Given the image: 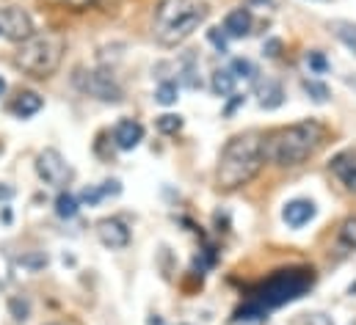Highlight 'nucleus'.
Instances as JSON below:
<instances>
[{
    "instance_id": "obj_18",
    "label": "nucleus",
    "mask_w": 356,
    "mask_h": 325,
    "mask_svg": "<svg viewBox=\"0 0 356 325\" xmlns=\"http://www.w3.org/2000/svg\"><path fill=\"white\" fill-rule=\"evenodd\" d=\"M179 83L185 85V88H191V91H196V88H202V81H199V72H196V58L193 56H185L182 61H179Z\"/></svg>"
},
{
    "instance_id": "obj_2",
    "label": "nucleus",
    "mask_w": 356,
    "mask_h": 325,
    "mask_svg": "<svg viewBox=\"0 0 356 325\" xmlns=\"http://www.w3.org/2000/svg\"><path fill=\"white\" fill-rule=\"evenodd\" d=\"M323 141H326V127L309 119V122H298L270 133L263 141V149H266V160L276 165H298L307 158H312Z\"/></svg>"
},
{
    "instance_id": "obj_19",
    "label": "nucleus",
    "mask_w": 356,
    "mask_h": 325,
    "mask_svg": "<svg viewBox=\"0 0 356 325\" xmlns=\"http://www.w3.org/2000/svg\"><path fill=\"white\" fill-rule=\"evenodd\" d=\"M235 83H238V78L229 72V69H218L216 75H213V94L216 97H232L235 94Z\"/></svg>"
},
{
    "instance_id": "obj_27",
    "label": "nucleus",
    "mask_w": 356,
    "mask_h": 325,
    "mask_svg": "<svg viewBox=\"0 0 356 325\" xmlns=\"http://www.w3.org/2000/svg\"><path fill=\"white\" fill-rule=\"evenodd\" d=\"M229 72L235 78H243V81H254V75H257V69H254V64L249 58H235L232 67H229Z\"/></svg>"
},
{
    "instance_id": "obj_32",
    "label": "nucleus",
    "mask_w": 356,
    "mask_h": 325,
    "mask_svg": "<svg viewBox=\"0 0 356 325\" xmlns=\"http://www.w3.org/2000/svg\"><path fill=\"white\" fill-rule=\"evenodd\" d=\"M243 102H246V97H241V94H232V99H229V105L224 108V116H232V113H235V110H238V108H241Z\"/></svg>"
},
{
    "instance_id": "obj_12",
    "label": "nucleus",
    "mask_w": 356,
    "mask_h": 325,
    "mask_svg": "<svg viewBox=\"0 0 356 325\" xmlns=\"http://www.w3.org/2000/svg\"><path fill=\"white\" fill-rule=\"evenodd\" d=\"M141 141H144V127H141L138 122L124 119V122H119V124L113 127V144H116V149L130 152V149H136Z\"/></svg>"
},
{
    "instance_id": "obj_31",
    "label": "nucleus",
    "mask_w": 356,
    "mask_h": 325,
    "mask_svg": "<svg viewBox=\"0 0 356 325\" xmlns=\"http://www.w3.org/2000/svg\"><path fill=\"white\" fill-rule=\"evenodd\" d=\"M279 50H282V42H279V39H268L266 44H263V53H266L268 58H276Z\"/></svg>"
},
{
    "instance_id": "obj_4",
    "label": "nucleus",
    "mask_w": 356,
    "mask_h": 325,
    "mask_svg": "<svg viewBox=\"0 0 356 325\" xmlns=\"http://www.w3.org/2000/svg\"><path fill=\"white\" fill-rule=\"evenodd\" d=\"M64 58V39L58 33H33L17 50V67L33 78H50Z\"/></svg>"
},
{
    "instance_id": "obj_33",
    "label": "nucleus",
    "mask_w": 356,
    "mask_h": 325,
    "mask_svg": "<svg viewBox=\"0 0 356 325\" xmlns=\"http://www.w3.org/2000/svg\"><path fill=\"white\" fill-rule=\"evenodd\" d=\"M81 199H83V201H86V204H97V201H99V199H102V190H99V188H86V190H83V196H81Z\"/></svg>"
},
{
    "instance_id": "obj_13",
    "label": "nucleus",
    "mask_w": 356,
    "mask_h": 325,
    "mask_svg": "<svg viewBox=\"0 0 356 325\" xmlns=\"http://www.w3.org/2000/svg\"><path fill=\"white\" fill-rule=\"evenodd\" d=\"M329 168L334 171L337 179H343V185L351 193H356V149H346V152L334 155L332 162H329Z\"/></svg>"
},
{
    "instance_id": "obj_25",
    "label": "nucleus",
    "mask_w": 356,
    "mask_h": 325,
    "mask_svg": "<svg viewBox=\"0 0 356 325\" xmlns=\"http://www.w3.org/2000/svg\"><path fill=\"white\" fill-rule=\"evenodd\" d=\"M301 85H304V91L309 94V99H312V102H318V105L329 102V85H326V83L309 81V78H307V81L301 83Z\"/></svg>"
},
{
    "instance_id": "obj_10",
    "label": "nucleus",
    "mask_w": 356,
    "mask_h": 325,
    "mask_svg": "<svg viewBox=\"0 0 356 325\" xmlns=\"http://www.w3.org/2000/svg\"><path fill=\"white\" fill-rule=\"evenodd\" d=\"M97 238L105 248L119 251V248H127V243H130V229L119 218H102L97 224Z\"/></svg>"
},
{
    "instance_id": "obj_35",
    "label": "nucleus",
    "mask_w": 356,
    "mask_h": 325,
    "mask_svg": "<svg viewBox=\"0 0 356 325\" xmlns=\"http://www.w3.org/2000/svg\"><path fill=\"white\" fill-rule=\"evenodd\" d=\"M11 196H14L11 188H0V199H11Z\"/></svg>"
},
{
    "instance_id": "obj_28",
    "label": "nucleus",
    "mask_w": 356,
    "mask_h": 325,
    "mask_svg": "<svg viewBox=\"0 0 356 325\" xmlns=\"http://www.w3.org/2000/svg\"><path fill=\"white\" fill-rule=\"evenodd\" d=\"M155 127H158V133L172 135V133H177L179 127H182V119L175 116V113H163V116H158V119H155Z\"/></svg>"
},
{
    "instance_id": "obj_24",
    "label": "nucleus",
    "mask_w": 356,
    "mask_h": 325,
    "mask_svg": "<svg viewBox=\"0 0 356 325\" xmlns=\"http://www.w3.org/2000/svg\"><path fill=\"white\" fill-rule=\"evenodd\" d=\"M304 64H307V69H309L312 75H326V72H329V58H326L321 50H309V53L304 56Z\"/></svg>"
},
{
    "instance_id": "obj_22",
    "label": "nucleus",
    "mask_w": 356,
    "mask_h": 325,
    "mask_svg": "<svg viewBox=\"0 0 356 325\" xmlns=\"http://www.w3.org/2000/svg\"><path fill=\"white\" fill-rule=\"evenodd\" d=\"M266 309H260L257 303H252V301H246L238 312H235V323H260V320H266Z\"/></svg>"
},
{
    "instance_id": "obj_38",
    "label": "nucleus",
    "mask_w": 356,
    "mask_h": 325,
    "mask_svg": "<svg viewBox=\"0 0 356 325\" xmlns=\"http://www.w3.org/2000/svg\"><path fill=\"white\" fill-rule=\"evenodd\" d=\"M50 325H61V323H50Z\"/></svg>"
},
{
    "instance_id": "obj_3",
    "label": "nucleus",
    "mask_w": 356,
    "mask_h": 325,
    "mask_svg": "<svg viewBox=\"0 0 356 325\" xmlns=\"http://www.w3.org/2000/svg\"><path fill=\"white\" fill-rule=\"evenodd\" d=\"M312 281H315V276H312L309 267L276 270V273H270L266 281H260V284L252 290L249 301L257 303L260 309L270 312V309H276V306H284V303L301 298V295L312 287Z\"/></svg>"
},
{
    "instance_id": "obj_21",
    "label": "nucleus",
    "mask_w": 356,
    "mask_h": 325,
    "mask_svg": "<svg viewBox=\"0 0 356 325\" xmlns=\"http://www.w3.org/2000/svg\"><path fill=\"white\" fill-rule=\"evenodd\" d=\"M47 253L44 251H28V253H22V256H17V265L19 267H25V270H31V273H36V270H44L47 267Z\"/></svg>"
},
{
    "instance_id": "obj_20",
    "label": "nucleus",
    "mask_w": 356,
    "mask_h": 325,
    "mask_svg": "<svg viewBox=\"0 0 356 325\" xmlns=\"http://www.w3.org/2000/svg\"><path fill=\"white\" fill-rule=\"evenodd\" d=\"M78 199L72 196V193H58V199H56V215L58 218H64V221H70V218H75L78 215Z\"/></svg>"
},
{
    "instance_id": "obj_7",
    "label": "nucleus",
    "mask_w": 356,
    "mask_h": 325,
    "mask_svg": "<svg viewBox=\"0 0 356 325\" xmlns=\"http://www.w3.org/2000/svg\"><path fill=\"white\" fill-rule=\"evenodd\" d=\"M36 171L47 185H67L72 179V165L58 149H42L36 155Z\"/></svg>"
},
{
    "instance_id": "obj_5",
    "label": "nucleus",
    "mask_w": 356,
    "mask_h": 325,
    "mask_svg": "<svg viewBox=\"0 0 356 325\" xmlns=\"http://www.w3.org/2000/svg\"><path fill=\"white\" fill-rule=\"evenodd\" d=\"M75 85H78L83 94L99 99V102H122V97H124L119 81H116L113 72H108V69H89V72L81 69V72L75 75Z\"/></svg>"
},
{
    "instance_id": "obj_15",
    "label": "nucleus",
    "mask_w": 356,
    "mask_h": 325,
    "mask_svg": "<svg viewBox=\"0 0 356 325\" xmlns=\"http://www.w3.org/2000/svg\"><path fill=\"white\" fill-rule=\"evenodd\" d=\"M257 102H260V108H266V110L282 108V102H284V88H282V83L279 81L260 83V85H257Z\"/></svg>"
},
{
    "instance_id": "obj_9",
    "label": "nucleus",
    "mask_w": 356,
    "mask_h": 325,
    "mask_svg": "<svg viewBox=\"0 0 356 325\" xmlns=\"http://www.w3.org/2000/svg\"><path fill=\"white\" fill-rule=\"evenodd\" d=\"M202 6H204L202 0H161V6H158V11H155V31L169 28L172 22L188 17L191 11H196V8H202Z\"/></svg>"
},
{
    "instance_id": "obj_1",
    "label": "nucleus",
    "mask_w": 356,
    "mask_h": 325,
    "mask_svg": "<svg viewBox=\"0 0 356 325\" xmlns=\"http://www.w3.org/2000/svg\"><path fill=\"white\" fill-rule=\"evenodd\" d=\"M263 162H266V149H263V138L257 133L235 135L227 141V147L221 152L216 182L224 190H238L260 174Z\"/></svg>"
},
{
    "instance_id": "obj_29",
    "label": "nucleus",
    "mask_w": 356,
    "mask_h": 325,
    "mask_svg": "<svg viewBox=\"0 0 356 325\" xmlns=\"http://www.w3.org/2000/svg\"><path fill=\"white\" fill-rule=\"evenodd\" d=\"M155 102H161V105H175V102H177V83H161V88L155 91Z\"/></svg>"
},
{
    "instance_id": "obj_26",
    "label": "nucleus",
    "mask_w": 356,
    "mask_h": 325,
    "mask_svg": "<svg viewBox=\"0 0 356 325\" xmlns=\"http://www.w3.org/2000/svg\"><path fill=\"white\" fill-rule=\"evenodd\" d=\"M337 238H340V245H346V248L356 251V215L354 218H346V221L340 224Z\"/></svg>"
},
{
    "instance_id": "obj_36",
    "label": "nucleus",
    "mask_w": 356,
    "mask_h": 325,
    "mask_svg": "<svg viewBox=\"0 0 356 325\" xmlns=\"http://www.w3.org/2000/svg\"><path fill=\"white\" fill-rule=\"evenodd\" d=\"M3 94H6V81L0 78V97H3Z\"/></svg>"
},
{
    "instance_id": "obj_34",
    "label": "nucleus",
    "mask_w": 356,
    "mask_h": 325,
    "mask_svg": "<svg viewBox=\"0 0 356 325\" xmlns=\"http://www.w3.org/2000/svg\"><path fill=\"white\" fill-rule=\"evenodd\" d=\"M64 6H70L72 11H83V8H89V6H94V0H61Z\"/></svg>"
},
{
    "instance_id": "obj_16",
    "label": "nucleus",
    "mask_w": 356,
    "mask_h": 325,
    "mask_svg": "<svg viewBox=\"0 0 356 325\" xmlns=\"http://www.w3.org/2000/svg\"><path fill=\"white\" fill-rule=\"evenodd\" d=\"M42 105H44V99H42L36 91H22V94L11 102V113L19 116V119H31V116H36V113L42 110Z\"/></svg>"
},
{
    "instance_id": "obj_11",
    "label": "nucleus",
    "mask_w": 356,
    "mask_h": 325,
    "mask_svg": "<svg viewBox=\"0 0 356 325\" xmlns=\"http://www.w3.org/2000/svg\"><path fill=\"white\" fill-rule=\"evenodd\" d=\"M315 204L312 201H307V199H293V201H287L284 204V210H282V221L290 226V229H301V226H307L312 218H315Z\"/></svg>"
},
{
    "instance_id": "obj_37",
    "label": "nucleus",
    "mask_w": 356,
    "mask_h": 325,
    "mask_svg": "<svg viewBox=\"0 0 356 325\" xmlns=\"http://www.w3.org/2000/svg\"><path fill=\"white\" fill-rule=\"evenodd\" d=\"M315 3H332V0H315Z\"/></svg>"
},
{
    "instance_id": "obj_6",
    "label": "nucleus",
    "mask_w": 356,
    "mask_h": 325,
    "mask_svg": "<svg viewBox=\"0 0 356 325\" xmlns=\"http://www.w3.org/2000/svg\"><path fill=\"white\" fill-rule=\"evenodd\" d=\"M0 36L8 42L22 44L25 39L33 36V19L28 11L17 8V6H6L0 8Z\"/></svg>"
},
{
    "instance_id": "obj_14",
    "label": "nucleus",
    "mask_w": 356,
    "mask_h": 325,
    "mask_svg": "<svg viewBox=\"0 0 356 325\" xmlns=\"http://www.w3.org/2000/svg\"><path fill=\"white\" fill-rule=\"evenodd\" d=\"M249 31H252V11L249 8H235L224 17V33L229 39H243V36H249Z\"/></svg>"
},
{
    "instance_id": "obj_30",
    "label": "nucleus",
    "mask_w": 356,
    "mask_h": 325,
    "mask_svg": "<svg viewBox=\"0 0 356 325\" xmlns=\"http://www.w3.org/2000/svg\"><path fill=\"white\" fill-rule=\"evenodd\" d=\"M207 36H210V42L218 47V53H227V33H224L221 28H213V31H207Z\"/></svg>"
},
{
    "instance_id": "obj_17",
    "label": "nucleus",
    "mask_w": 356,
    "mask_h": 325,
    "mask_svg": "<svg viewBox=\"0 0 356 325\" xmlns=\"http://www.w3.org/2000/svg\"><path fill=\"white\" fill-rule=\"evenodd\" d=\"M329 31L356 56V22H351V19H332Z\"/></svg>"
},
{
    "instance_id": "obj_8",
    "label": "nucleus",
    "mask_w": 356,
    "mask_h": 325,
    "mask_svg": "<svg viewBox=\"0 0 356 325\" xmlns=\"http://www.w3.org/2000/svg\"><path fill=\"white\" fill-rule=\"evenodd\" d=\"M207 19V8L202 6V8H196V11H191L188 17H182L177 22H172L169 28H163V31H158V42L161 44H166V47H175L179 42H185L202 22Z\"/></svg>"
},
{
    "instance_id": "obj_23",
    "label": "nucleus",
    "mask_w": 356,
    "mask_h": 325,
    "mask_svg": "<svg viewBox=\"0 0 356 325\" xmlns=\"http://www.w3.org/2000/svg\"><path fill=\"white\" fill-rule=\"evenodd\" d=\"M8 315L17 320V323H25L31 317V301L22 298V295H11L8 298Z\"/></svg>"
}]
</instances>
